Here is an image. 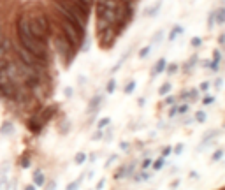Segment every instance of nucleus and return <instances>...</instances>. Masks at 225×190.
Instances as JSON below:
<instances>
[{"instance_id": "obj_22", "label": "nucleus", "mask_w": 225, "mask_h": 190, "mask_svg": "<svg viewBox=\"0 0 225 190\" xmlns=\"http://www.w3.org/2000/svg\"><path fill=\"white\" fill-rule=\"evenodd\" d=\"M134 90H135V81H128V83H127V86H125V90H123V92H125V93H127V95H128V93H132V92H134Z\"/></svg>"}, {"instance_id": "obj_2", "label": "nucleus", "mask_w": 225, "mask_h": 190, "mask_svg": "<svg viewBox=\"0 0 225 190\" xmlns=\"http://www.w3.org/2000/svg\"><path fill=\"white\" fill-rule=\"evenodd\" d=\"M97 41H98V46L102 49H111L115 46V42L118 41V35H116L113 25L104 28V30H98L97 32Z\"/></svg>"}, {"instance_id": "obj_39", "label": "nucleus", "mask_w": 225, "mask_h": 190, "mask_svg": "<svg viewBox=\"0 0 225 190\" xmlns=\"http://www.w3.org/2000/svg\"><path fill=\"white\" fill-rule=\"evenodd\" d=\"M162 37H164V30H158L157 34H155V37H153V41H151V42H158V41H160Z\"/></svg>"}, {"instance_id": "obj_51", "label": "nucleus", "mask_w": 225, "mask_h": 190, "mask_svg": "<svg viewBox=\"0 0 225 190\" xmlns=\"http://www.w3.org/2000/svg\"><path fill=\"white\" fill-rule=\"evenodd\" d=\"M0 26H2V19H0Z\"/></svg>"}, {"instance_id": "obj_5", "label": "nucleus", "mask_w": 225, "mask_h": 190, "mask_svg": "<svg viewBox=\"0 0 225 190\" xmlns=\"http://www.w3.org/2000/svg\"><path fill=\"white\" fill-rule=\"evenodd\" d=\"M100 104H102V95H95L88 104V111H97L100 107Z\"/></svg>"}, {"instance_id": "obj_37", "label": "nucleus", "mask_w": 225, "mask_h": 190, "mask_svg": "<svg viewBox=\"0 0 225 190\" xmlns=\"http://www.w3.org/2000/svg\"><path fill=\"white\" fill-rule=\"evenodd\" d=\"M98 139H102V129H98L95 134L91 135V141H98Z\"/></svg>"}, {"instance_id": "obj_43", "label": "nucleus", "mask_w": 225, "mask_h": 190, "mask_svg": "<svg viewBox=\"0 0 225 190\" xmlns=\"http://www.w3.org/2000/svg\"><path fill=\"white\" fill-rule=\"evenodd\" d=\"M104 183H106V178H102L100 181H98V183H97V187H95V190H100V188L104 187Z\"/></svg>"}, {"instance_id": "obj_52", "label": "nucleus", "mask_w": 225, "mask_h": 190, "mask_svg": "<svg viewBox=\"0 0 225 190\" xmlns=\"http://www.w3.org/2000/svg\"><path fill=\"white\" fill-rule=\"evenodd\" d=\"M220 190H225V188H220Z\"/></svg>"}, {"instance_id": "obj_36", "label": "nucleus", "mask_w": 225, "mask_h": 190, "mask_svg": "<svg viewBox=\"0 0 225 190\" xmlns=\"http://www.w3.org/2000/svg\"><path fill=\"white\" fill-rule=\"evenodd\" d=\"M44 187H46V190H55L56 188V181L55 180H49V183H46Z\"/></svg>"}, {"instance_id": "obj_4", "label": "nucleus", "mask_w": 225, "mask_h": 190, "mask_svg": "<svg viewBox=\"0 0 225 190\" xmlns=\"http://www.w3.org/2000/svg\"><path fill=\"white\" fill-rule=\"evenodd\" d=\"M165 67H167V60H165V58H158V62L155 63V67L151 69V78L165 72Z\"/></svg>"}, {"instance_id": "obj_12", "label": "nucleus", "mask_w": 225, "mask_h": 190, "mask_svg": "<svg viewBox=\"0 0 225 190\" xmlns=\"http://www.w3.org/2000/svg\"><path fill=\"white\" fill-rule=\"evenodd\" d=\"M86 159H88V157H86L85 152H79V153H76V157H74V162H76L78 166H83L86 162Z\"/></svg>"}, {"instance_id": "obj_25", "label": "nucleus", "mask_w": 225, "mask_h": 190, "mask_svg": "<svg viewBox=\"0 0 225 190\" xmlns=\"http://www.w3.org/2000/svg\"><path fill=\"white\" fill-rule=\"evenodd\" d=\"M165 106H172V104H178V97H174V95H169V97L164 100Z\"/></svg>"}, {"instance_id": "obj_21", "label": "nucleus", "mask_w": 225, "mask_h": 190, "mask_svg": "<svg viewBox=\"0 0 225 190\" xmlns=\"http://www.w3.org/2000/svg\"><path fill=\"white\" fill-rule=\"evenodd\" d=\"M197 99H199V90H190L188 92V100L190 102H195V100H197Z\"/></svg>"}, {"instance_id": "obj_47", "label": "nucleus", "mask_w": 225, "mask_h": 190, "mask_svg": "<svg viewBox=\"0 0 225 190\" xmlns=\"http://www.w3.org/2000/svg\"><path fill=\"white\" fill-rule=\"evenodd\" d=\"M218 42L220 44H225V34H222V35L218 37Z\"/></svg>"}, {"instance_id": "obj_14", "label": "nucleus", "mask_w": 225, "mask_h": 190, "mask_svg": "<svg viewBox=\"0 0 225 190\" xmlns=\"http://www.w3.org/2000/svg\"><path fill=\"white\" fill-rule=\"evenodd\" d=\"M197 123H204L207 120V115H206V111H197L195 113V118H194Z\"/></svg>"}, {"instance_id": "obj_32", "label": "nucleus", "mask_w": 225, "mask_h": 190, "mask_svg": "<svg viewBox=\"0 0 225 190\" xmlns=\"http://www.w3.org/2000/svg\"><path fill=\"white\" fill-rule=\"evenodd\" d=\"M213 102H215V97H211V95H207V97L202 99V104L204 106H211Z\"/></svg>"}, {"instance_id": "obj_27", "label": "nucleus", "mask_w": 225, "mask_h": 190, "mask_svg": "<svg viewBox=\"0 0 225 190\" xmlns=\"http://www.w3.org/2000/svg\"><path fill=\"white\" fill-rule=\"evenodd\" d=\"M151 164H153V160L150 159V157H148V159L143 160V164H141V169H143V171H146L148 167H151Z\"/></svg>"}, {"instance_id": "obj_24", "label": "nucleus", "mask_w": 225, "mask_h": 190, "mask_svg": "<svg viewBox=\"0 0 225 190\" xmlns=\"http://www.w3.org/2000/svg\"><path fill=\"white\" fill-rule=\"evenodd\" d=\"M188 109H190V104H188V102H185V104L178 106V115H185Z\"/></svg>"}, {"instance_id": "obj_20", "label": "nucleus", "mask_w": 225, "mask_h": 190, "mask_svg": "<svg viewBox=\"0 0 225 190\" xmlns=\"http://www.w3.org/2000/svg\"><path fill=\"white\" fill-rule=\"evenodd\" d=\"M150 51H151V46H144V48H141L139 58H141V60H143V58H146V56L150 55Z\"/></svg>"}, {"instance_id": "obj_30", "label": "nucleus", "mask_w": 225, "mask_h": 190, "mask_svg": "<svg viewBox=\"0 0 225 190\" xmlns=\"http://www.w3.org/2000/svg\"><path fill=\"white\" fill-rule=\"evenodd\" d=\"M183 148H185V144H183V143H178L176 146L172 148V152H174L176 155H181L183 153Z\"/></svg>"}, {"instance_id": "obj_34", "label": "nucleus", "mask_w": 225, "mask_h": 190, "mask_svg": "<svg viewBox=\"0 0 225 190\" xmlns=\"http://www.w3.org/2000/svg\"><path fill=\"white\" fill-rule=\"evenodd\" d=\"M178 115V104H172V107L169 109V118H174Z\"/></svg>"}, {"instance_id": "obj_16", "label": "nucleus", "mask_w": 225, "mask_h": 190, "mask_svg": "<svg viewBox=\"0 0 225 190\" xmlns=\"http://www.w3.org/2000/svg\"><path fill=\"white\" fill-rule=\"evenodd\" d=\"M2 134H12L14 132V127H12L11 122H4V125H2Z\"/></svg>"}, {"instance_id": "obj_35", "label": "nucleus", "mask_w": 225, "mask_h": 190, "mask_svg": "<svg viewBox=\"0 0 225 190\" xmlns=\"http://www.w3.org/2000/svg\"><path fill=\"white\" fill-rule=\"evenodd\" d=\"M213 62H218V63L222 62V53H220L218 49H215L213 51Z\"/></svg>"}, {"instance_id": "obj_49", "label": "nucleus", "mask_w": 225, "mask_h": 190, "mask_svg": "<svg viewBox=\"0 0 225 190\" xmlns=\"http://www.w3.org/2000/svg\"><path fill=\"white\" fill-rule=\"evenodd\" d=\"M209 63H211L209 60H204V62H202V65H204V67H207V69H209Z\"/></svg>"}, {"instance_id": "obj_17", "label": "nucleus", "mask_w": 225, "mask_h": 190, "mask_svg": "<svg viewBox=\"0 0 225 190\" xmlns=\"http://www.w3.org/2000/svg\"><path fill=\"white\" fill-rule=\"evenodd\" d=\"M19 166L23 167V169H28V167H30V155L25 153L23 159H19Z\"/></svg>"}, {"instance_id": "obj_13", "label": "nucleus", "mask_w": 225, "mask_h": 190, "mask_svg": "<svg viewBox=\"0 0 225 190\" xmlns=\"http://www.w3.org/2000/svg\"><path fill=\"white\" fill-rule=\"evenodd\" d=\"M83 178H85V174H81V176H79V180H74V181H70V183L67 185V190H78L79 185H81V181H83Z\"/></svg>"}, {"instance_id": "obj_45", "label": "nucleus", "mask_w": 225, "mask_h": 190, "mask_svg": "<svg viewBox=\"0 0 225 190\" xmlns=\"http://www.w3.org/2000/svg\"><path fill=\"white\" fill-rule=\"evenodd\" d=\"M120 148H122L123 152H127V150H128V143H125V141H123V143H120Z\"/></svg>"}, {"instance_id": "obj_3", "label": "nucleus", "mask_w": 225, "mask_h": 190, "mask_svg": "<svg viewBox=\"0 0 225 190\" xmlns=\"http://www.w3.org/2000/svg\"><path fill=\"white\" fill-rule=\"evenodd\" d=\"M32 183L35 185L37 188H39V187H44V185H46V176L42 174V171H41L39 167H37L35 171H34V176H32Z\"/></svg>"}, {"instance_id": "obj_41", "label": "nucleus", "mask_w": 225, "mask_h": 190, "mask_svg": "<svg viewBox=\"0 0 225 190\" xmlns=\"http://www.w3.org/2000/svg\"><path fill=\"white\" fill-rule=\"evenodd\" d=\"M171 188L174 190V188H178V187H179V180H174V181H171V185H169Z\"/></svg>"}, {"instance_id": "obj_19", "label": "nucleus", "mask_w": 225, "mask_h": 190, "mask_svg": "<svg viewBox=\"0 0 225 190\" xmlns=\"http://www.w3.org/2000/svg\"><path fill=\"white\" fill-rule=\"evenodd\" d=\"M178 63H167V67H165V72L169 74V76H172L174 72H178Z\"/></svg>"}, {"instance_id": "obj_29", "label": "nucleus", "mask_w": 225, "mask_h": 190, "mask_svg": "<svg viewBox=\"0 0 225 190\" xmlns=\"http://www.w3.org/2000/svg\"><path fill=\"white\" fill-rule=\"evenodd\" d=\"M109 122H111V120H109L107 116L102 118V120H100V122L97 123V129H104V127H107V125H109Z\"/></svg>"}, {"instance_id": "obj_48", "label": "nucleus", "mask_w": 225, "mask_h": 190, "mask_svg": "<svg viewBox=\"0 0 225 190\" xmlns=\"http://www.w3.org/2000/svg\"><path fill=\"white\" fill-rule=\"evenodd\" d=\"M190 178H192V180H197V178H199V174H197L195 171H192V172H190Z\"/></svg>"}, {"instance_id": "obj_23", "label": "nucleus", "mask_w": 225, "mask_h": 190, "mask_svg": "<svg viewBox=\"0 0 225 190\" xmlns=\"http://www.w3.org/2000/svg\"><path fill=\"white\" fill-rule=\"evenodd\" d=\"M115 88H116V81L115 79H109V81H107V86H106V92L113 93V92H115Z\"/></svg>"}, {"instance_id": "obj_50", "label": "nucleus", "mask_w": 225, "mask_h": 190, "mask_svg": "<svg viewBox=\"0 0 225 190\" xmlns=\"http://www.w3.org/2000/svg\"><path fill=\"white\" fill-rule=\"evenodd\" d=\"M95 159H97V155H95V153L90 155V162H95Z\"/></svg>"}, {"instance_id": "obj_38", "label": "nucleus", "mask_w": 225, "mask_h": 190, "mask_svg": "<svg viewBox=\"0 0 225 190\" xmlns=\"http://www.w3.org/2000/svg\"><path fill=\"white\" fill-rule=\"evenodd\" d=\"M213 25H215V12H211V14H209V19H207V28L211 30Z\"/></svg>"}, {"instance_id": "obj_6", "label": "nucleus", "mask_w": 225, "mask_h": 190, "mask_svg": "<svg viewBox=\"0 0 225 190\" xmlns=\"http://www.w3.org/2000/svg\"><path fill=\"white\" fill-rule=\"evenodd\" d=\"M215 23L223 25L225 23V7H220L215 11Z\"/></svg>"}, {"instance_id": "obj_28", "label": "nucleus", "mask_w": 225, "mask_h": 190, "mask_svg": "<svg viewBox=\"0 0 225 190\" xmlns=\"http://www.w3.org/2000/svg\"><path fill=\"white\" fill-rule=\"evenodd\" d=\"M201 44H202V39H201V37H194V39L190 41V46H192V48H199Z\"/></svg>"}, {"instance_id": "obj_9", "label": "nucleus", "mask_w": 225, "mask_h": 190, "mask_svg": "<svg viewBox=\"0 0 225 190\" xmlns=\"http://www.w3.org/2000/svg\"><path fill=\"white\" fill-rule=\"evenodd\" d=\"M125 176H127V164H122L115 172V180H123Z\"/></svg>"}, {"instance_id": "obj_40", "label": "nucleus", "mask_w": 225, "mask_h": 190, "mask_svg": "<svg viewBox=\"0 0 225 190\" xmlns=\"http://www.w3.org/2000/svg\"><path fill=\"white\" fill-rule=\"evenodd\" d=\"M116 159H118V157H116V155H111V157H109V160H107V162H106V164H104V166H106V167H109V166H111V162H115Z\"/></svg>"}, {"instance_id": "obj_1", "label": "nucleus", "mask_w": 225, "mask_h": 190, "mask_svg": "<svg viewBox=\"0 0 225 190\" xmlns=\"http://www.w3.org/2000/svg\"><path fill=\"white\" fill-rule=\"evenodd\" d=\"M51 39H53V46H55V51L58 53L60 60L63 62L65 67H69V65L72 63L74 56L78 55V49L74 48V44L70 42L60 30H53Z\"/></svg>"}, {"instance_id": "obj_31", "label": "nucleus", "mask_w": 225, "mask_h": 190, "mask_svg": "<svg viewBox=\"0 0 225 190\" xmlns=\"http://www.w3.org/2000/svg\"><path fill=\"white\" fill-rule=\"evenodd\" d=\"M209 90V81H202L201 85H199V92H204L206 93Z\"/></svg>"}, {"instance_id": "obj_42", "label": "nucleus", "mask_w": 225, "mask_h": 190, "mask_svg": "<svg viewBox=\"0 0 225 190\" xmlns=\"http://www.w3.org/2000/svg\"><path fill=\"white\" fill-rule=\"evenodd\" d=\"M72 92H74V90H72V88H70V86H67V88H65V97H72Z\"/></svg>"}, {"instance_id": "obj_7", "label": "nucleus", "mask_w": 225, "mask_h": 190, "mask_svg": "<svg viewBox=\"0 0 225 190\" xmlns=\"http://www.w3.org/2000/svg\"><path fill=\"white\" fill-rule=\"evenodd\" d=\"M181 34H183V26H181V25H174V26H172V30H171V34H169V41L172 42V41H174L176 37H179Z\"/></svg>"}, {"instance_id": "obj_26", "label": "nucleus", "mask_w": 225, "mask_h": 190, "mask_svg": "<svg viewBox=\"0 0 225 190\" xmlns=\"http://www.w3.org/2000/svg\"><path fill=\"white\" fill-rule=\"evenodd\" d=\"M195 62H197V55H194L188 62H187V65H185V71H190V69H192V67L195 65Z\"/></svg>"}, {"instance_id": "obj_15", "label": "nucleus", "mask_w": 225, "mask_h": 190, "mask_svg": "<svg viewBox=\"0 0 225 190\" xmlns=\"http://www.w3.org/2000/svg\"><path fill=\"white\" fill-rule=\"evenodd\" d=\"M172 90V85L171 83H164V85L160 86V90H158V93H160V97H164V95H167V93Z\"/></svg>"}, {"instance_id": "obj_44", "label": "nucleus", "mask_w": 225, "mask_h": 190, "mask_svg": "<svg viewBox=\"0 0 225 190\" xmlns=\"http://www.w3.org/2000/svg\"><path fill=\"white\" fill-rule=\"evenodd\" d=\"M222 85H223V79H222V78H218V79L215 81V88H220Z\"/></svg>"}, {"instance_id": "obj_33", "label": "nucleus", "mask_w": 225, "mask_h": 190, "mask_svg": "<svg viewBox=\"0 0 225 190\" xmlns=\"http://www.w3.org/2000/svg\"><path fill=\"white\" fill-rule=\"evenodd\" d=\"M171 153H172V148H171V146H164V150H162V155H160V157H164V159H165V157H169Z\"/></svg>"}, {"instance_id": "obj_8", "label": "nucleus", "mask_w": 225, "mask_h": 190, "mask_svg": "<svg viewBox=\"0 0 225 190\" xmlns=\"http://www.w3.org/2000/svg\"><path fill=\"white\" fill-rule=\"evenodd\" d=\"M151 178V172H146V171H143L139 172V174H134L132 176V180H134V183H139V181H146V180Z\"/></svg>"}, {"instance_id": "obj_11", "label": "nucleus", "mask_w": 225, "mask_h": 190, "mask_svg": "<svg viewBox=\"0 0 225 190\" xmlns=\"http://www.w3.org/2000/svg\"><path fill=\"white\" fill-rule=\"evenodd\" d=\"M162 4H164V0H157V2H155V6H153L150 11H146V16H155V14L158 12V9L162 7Z\"/></svg>"}, {"instance_id": "obj_10", "label": "nucleus", "mask_w": 225, "mask_h": 190, "mask_svg": "<svg viewBox=\"0 0 225 190\" xmlns=\"http://www.w3.org/2000/svg\"><path fill=\"white\" fill-rule=\"evenodd\" d=\"M164 166H165V159H164V157H158L157 160H153L151 169H153V171H160Z\"/></svg>"}, {"instance_id": "obj_46", "label": "nucleus", "mask_w": 225, "mask_h": 190, "mask_svg": "<svg viewBox=\"0 0 225 190\" xmlns=\"http://www.w3.org/2000/svg\"><path fill=\"white\" fill-rule=\"evenodd\" d=\"M23 190H37V187L34 183H30V185H26V187H25Z\"/></svg>"}, {"instance_id": "obj_18", "label": "nucleus", "mask_w": 225, "mask_h": 190, "mask_svg": "<svg viewBox=\"0 0 225 190\" xmlns=\"http://www.w3.org/2000/svg\"><path fill=\"white\" fill-rule=\"evenodd\" d=\"M223 153H225L223 150H222V148H218V150L211 155V162H218V160H222V159H223Z\"/></svg>"}]
</instances>
